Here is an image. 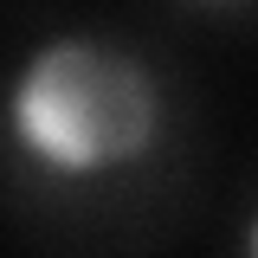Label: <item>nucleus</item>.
<instances>
[{
  "instance_id": "nucleus-1",
  "label": "nucleus",
  "mask_w": 258,
  "mask_h": 258,
  "mask_svg": "<svg viewBox=\"0 0 258 258\" xmlns=\"http://www.w3.org/2000/svg\"><path fill=\"white\" fill-rule=\"evenodd\" d=\"M0 129L52 181H110L161 149L168 84L123 39L64 26L26 45L7 71Z\"/></svg>"
},
{
  "instance_id": "nucleus-2",
  "label": "nucleus",
  "mask_w": 258,
  "mask_h": 258,
  "mask_svg": "<svg viewBox=\"0 0 258 258\" xmlns=\"http://www.w3.org/2000/svg\"><path fill=\"white\" fill-rule=\"evenodd\" d=\"M239 258H258V207H252V220H245V239H239Z\"/></svg>"
},
{
  "instance_id": "nucleus-3",
  "label": "nucleus",
  "mask_w": 258,
  "mask_h": 258,
  "mask_svg": "<svg viewBox=\"0 0 258 258\" xmlns=\"http://www.w3.org/2000/svg\"><path fill=\"white\" fill-rule=\"evenodd\" d=\"M174 7H200V13H213V7H239V0H174Z\"/></svg>"
}]
</instances>
